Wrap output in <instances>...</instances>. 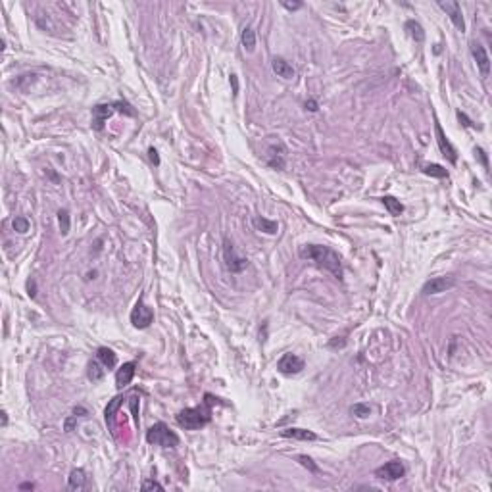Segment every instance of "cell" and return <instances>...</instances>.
Instances as JSON below:
<instances>
[{"instance_id": "38", "label": "cell", "mask_w": 492, "mask_h": 492, "mask_svg": "<svg viewBox=\"0 0 492 492\" xmlns=\"http://www.w3.org/2000/svg\"><path fill=\"white\" fill-rule=\"evenodd\" d=\"M27 291H29V296L35 298V294H37L35 293V281H29V283H27Z\"/></svg>"}, {"instance_id": "10", "label": "cell", "mask_w": 492, "mask_h": 492, "mask_svg": "<svg viewBox=\"0 0 492 492\" xmlns=\"http://www.w3.org/2000/svg\"><path fill=\"white\" fill-rule=\"evenodd\" d=\"M404 473H406V469H404V466H402V461H389V464H385V466H381L377 471H375V477H379V479H387V481H398L400 477H404Z\"/></svg>"}, {"instance_id": "17", "label": "cell", "mask_w": 492, "mask_h": 492, "mask_svg": "<svg viewBox=\"0 0 492 492\" xmlns=\"http://www.w3.org/2000/svg\"><path fill=\"white\" fill-rule=\"evenodd\" d=\"M271 68H273V71L277 73V77L293 79L294 75H296L294 68L285 60V58H273V60H271Z\"/></svg>"}, {"instance_id": "16", "label": "cell", "mask_w": 492, "mask_h": 492, "mask_svg": "<svg viewBox=\"0 0 492 492\" xmlns=\"http://www.w3.org/2000/svg\"><path fill=\"white\" fill-rule=\"evenodd\" d=\"M281 437L286 439H296V441H317V435L308 429H298V427H288L281 431Z\"/></svg>"}, {"instance_id": "41", "label": "cell", "mask_w": 492, "mask_h": 492, "mask_svg": "<svg viewBox=\"0 0 492 492\" xmlns=\"http://www.w3.org/2000/svg\"><path fill=\"white\" fill-rule=\"evenodd\" d=\"M6 423H8V414L2 412V427H6Z\"/></svg>"}, {"instance_id": "19", "label": "cell", "mask_w": 492, "mask_h": 492, "mask_svg": "<svg viewBox=\"0 0 492 492\" xmlns=\"http://www.w3.org/2000/svg\"><path fill=\"white\" fill-rule=\"evenodd\" d=\"M68 484H69V488H73V490H81V488H85V484H86V473H85V469H73L71 473H69V481H68Z\"/></svg>"}, {"instance_id": "29", "label": "cell", "mask_w": 492, "mask_h": 492, "mask_svg": "<svg viewBox=\"0 0 492 492\" xmlns=\"http://www.w3.org/2000/svg\"><path fill=\"white\" fill-rule=\"evenodd\" d=\"M298 461H300L304 467H308L311 473H317V471H320V469H317V466H315V464L311 461V458H308V456H298Z\"/></svg>"}, {"instance_id": "21", "label": "cell", "mask_w": 492, "mask_h": 492, "mask_svg": "<svg viewBox=\"0 0 492 492\" xmlns=\"http://www.w3.org/2000/svg\"><path fill=\"white\" fill-rule=\"evenodd\" d=\"M104 375H106V367L100 362H91L86 365V377H89V381L98 383V381L104 379Z\"/></svg>"}, {"instance_id": "40", "label": "cell", "mask_w": 492, "mask_h": 492, "mask_svg": "<svg viewBox=\"0 0 492 492\" xmlns=\"http://www.w3.org/2000/svg\"><path fill=\"white\" fill-rule=\"evenodd\" d=\"M19 488H21V490H33L35 484L33 483H23L21 486H19Z\"/></svg>"}, {"instance_id": "22", "label": "cell", "mask_w": 492, "mask_h": 492, "mask_svg": "<svg viewBox=\"0 0 492 492\" xmlns=\"http://www.w3.org/2000/svg\"><path fill=\"white\" fill-rule=\"evenodd\" d=\"M381 202H383V206L389 210L390 216H400L404 212V204L398 198H394V196H383Z\"/></svg>"}, {"instance_id": "33", "label": "cell", "mask_w": 492, "mask_h": 492, "mask_svg": "<svg viewBox=\"0 0 492 492\" xmlns=\"http://www.w3.org/2000/svg\"><path fill=\"white\" fill-rule=\"evenodd\" d=\"M475 154L479 156V160L483 162L484 167L488 169V158H486V154H484V150H483V148H481V147H477V148H475Z\"/></svg>"}, {"instance_id": "35", "label": "cell", "mask_w": 492, "mask_h": 492, "mask_svg": "<svg viewBox=\"0 0 492 492\" xmlns=\"http://www.w3.org/2000/svg\"><path fill=\"white\" fill-rule=\"evenodd\" d=\"M458 118H459V121H464V125H466V127H475V125H473V121L469 120V118H467L464 112H458Z\"/></svg>"}, {"instance_id": "9", "label": "cell", "mask_w": 492, "mask_h": 492, "mask_svg": "<svg viewBox=\"0 0 492 492\" xmlns=\"http://www.w3.org/2000/svg\"><path fill=\"white\" fill-rule=\"evenodd\" d=\"M277 369L283 375H296L304 369V360L296 354H285L277 362Z\"/></svg>"}, {"instance_id": "23", "label": "cell", "mask_w": 492, "mask_h": 492, "mask_svg": "<svg viewBox=\"0 0 492 492\" xmlns=\"http://www.w3.org/2000/svg\"><path fill=\"white\" fill-rule=\"evenodd\" d=\"M241 43L244 46V50L252 52L256 48V31L252 27H244L241 33Z\"/></svg>"}, {"instance_id": "4", "label": "cell", "mask_w": 492, "mask_h": 492, "mask_svg": "<svg viewBox=\"0 0 492 492\" xmlns=\"http://www.w3.org/2000/svg\"><path fill=\"white\" fill-rule=\"evenodd\" d=\"M223 259H225V268L229 269L231 273H241L248 266V259L237 254V250H235L233 244L229 242V239L223 241Z\"/></svg>"}, {"instance_id": "13", "label": "cell", "mask_w": 492, "mask_h": 492, "mask_svg": "<svg viewBox=\"0 0 492 492\" xmlns=\"http://www.w3.org/2000/svg\"><path fill=\"white\" fill-rule=\"evenodd\" d=\"M135 371H137V363L135 362L123 363L120 369H118V373H115V385H118V389L127 387L131 381H133V377H135Z\"/></svg>"}, {"instance_id": "32", "label": "cell", "mask_w": 492, "mask_h": 492, "mask_svg": "<svg viewBox=\"0 0 492 492\" xmlns=\"http://www.w3.org/2000/svg\"><path fill=\"white\" fill-rule=\"evenodd\" d=\"M164 486L160 483H156V481H144L142 483V490H162Z\"/></svg>"}, {"instance_id": "18", "label": "cell", "mask_w": 492, "mask_h": 492, "mask_svg": "<svg viewBox=\"0 0 492 492\" xmlns=\"http://www.w3.org/2000/svg\"><path fill=\"white\" fill-rule=\"evenodd\" d=\"M252 223H254V227H256L258 231H262V233L275 235L277 231H279V223H277V221H273V219H266V217H262V216L254 217Z\"/></svg>"}, {"instance_id": "34", "label": "cell", "mask_w": 492, "mask_h": 492, "mask_svg": "<svg viewBox=\"0 0 492 492\" xmlns=\"http://www.w3.org/2000/svg\"><path fill=\"white\" fill-rule=\"evenodd\" d=\"M148 156H150V162L154 165H160V156H158V152H156L154 148H148Z\"/></svg>"}, {"instance_id": "28", "label": "cell", "mask_w": 492, "mask_h": 492, "mask_svg": "<svg viewBox=\"0 0 492 492\" xmlns=\"http://www.w3.org/2000/svg\"><path fill=\"white\" fill-rule=\"evenodd\" d=\"M14 231H17V233H27L29 231V221H27V217H16L14 219Z\"/></svg>"}, {"instance_id": "20", "label": "cell", "mask_w": 492, "mask_h": 492, "mask_svg": "<svg viewBox=\"0 0 492 492\" xmlns=\"http://www.w3.org/2000/svg\"><path fill=\"white\" fill-rule=\"evenodd\" d=\"M96 358H98V362L102 363L106 369H113V367H115V363H118V360H115V354H113L110 348H106V346L98 348Z\"/></svg>"}, {"instance_id": "3", "label": "cell", "mask_w": 492, "mask_h": 492, "mask_svg": "<svg viewBox=\"0 0 492 492\" xmlns=\"http://www.w3.org/2000/svg\"><path fill=\"white\" fill-rule=\"evenodd\" d=\"M147 441L150 442V444L162 446V448H175V446H179V437H177L167 425L162 423V421L148 429Z\"/></svg>"}, {"instance_id": "36", "label": "cell", "mask_w": 492, "mask_h": 492, "mask_svg": "<svg viewBox=\"0 0 492 492\" xmlns=\"http://www.w3.org/2000/svg\"><path fill=\"white\" fill-rule=\"evenodd\" d=\"M73 425H75V415H73V417H69L68 421H66V432H71Z\"/></svg>"}, {"instance_id": "8", "label": "cell", "mask_w": 492, "mask_h": 492, "mask_svg": "<svg viewBox=\"0 0 492 492\" xmlns=\"http://www.w3.org/2000/svg\"><path fill=\"white\" fill-rule=\"evenodd\" d=\"M439 6H441L444 12H446V16L450 17V21L456 25V29L458 31H466V21H464V12H461V6H459L458 2H454V0H441L439 2Z\"/></svg>"}, {"instance_id": "15", "label": "cell", "mask_w": 492, "mask_h": 492, "mask_svg": "<svg viewBox=\"0 0 492 492\" xmlns=\"http://www.w3.org/2000/svg\"><path fill=\"white\" fill-rule=\"evenodd\" d=\"M121 404H123V396H115L108 402V406L104 410V419H106V425L110 427L112 432H113V427H115V414H118Z\"/></svg>"}, {"instance_id": "7", "label": "cell", "mask_w": 492, "mask_h": 492, "mask_svg": "<svg viewBox=\"0 0 492 492\" xmlns=\"http://www.w3.org/2000/svg\"><path fill=\"white\" fill-rule=\"evenodd\" d=\"M454 286H456V279L454 277H432L423 285L421 293L427 294V296L429 294H441L450 291V288H454Z\"/></svg>"}, {"instance_id": "37", "label": "cell", "mask_w": 492, "mask_h": 492, "mask_svg": "<svg viewBox=\"0 0 492 492\" xmlns=\"http://www.w3.org/2000/svg\"><path fill=\"white\" fill-rule=\"evenodd\" d=\"M306 108H308L310 112H315V110H317V102H315V100H308V102H306Z\"/></svg>"}, {"instance_id": "26", "label": "cell", "mask_w": 492, "mask_h": 492, "mask_svg": "<svg viewBox=\"0 0 492 492\" xmlns=\"http://www.w3.org/2000/svg\"><path fill=\"white\" fill-rule=\"evenodd\" d=\"M350 412H352L356 417L365 419V417H369V414H371V408H369V404H356V406H352Z\"/></svg>"}, {"instance_id": "1", "label": "cell", "mask_w": 492, "mask_h": 492, "mask_svg": "<svg viewBox=\"0 0 492 492\" xmlns=\"http://www.w3.org/2000/svg\"><path fill=\"white\" fill-rule=\"evenodd\" d=\"M298 256L302 259L313 262L320 268H325L337 279L342 277V259H340L337 252L333 248H329V246H323V244H304L302 248L298 250Z\"/></svg>"}, {"instance_id": "27", "label": "cell", "mask_w": 492, "mask_h": 492, "mask_svg": "<svg viewBox=\"0 0 492 492\" xmlns=\"http://www.w3.org/2000/svg\"><path fill=\"white\" fill-rule=\"evenodd\" d=\"M58 223H60L62 235H68L69 233V214H68V210H60V212H58Z\"/></svg>"}, {"instance_id": "30", "label": "cell", "mask_w": 492, "mask_h": 492, "mask_svg": "<svg viewBox=\"0 0 492 492\" xmlns=\"http://www.w3.org/2000/svg\"><path fill=\"white\" fill-rule=\"evenodd\" d=\"M129 404H131V412H133V417H135V421L138 423V398L133 394V396L129 398Z\"/></svg>"}, {"instance_id": "11", "label": "cell", "mask_w": 492, "mask_h": 492, "mask_svg": "<svg viewBox=\"0 0 492 492\" xmlns=\"http://www.w3.org/2000/svg\"><path fill=\"white\" fill-rule=\"evenodd\" d=\"M469 46H471V54L475 58V64L479 71H481V75L488 77V73H490V58H488V54L484 50V46L481 43H471Z\"/></svg>"}, {"instance_id": "5", "label": "cell", "mask_w": 492, "mask_h": 492, "mask_svg": "<svg viewBox=\"0 0 492 492\" xmlns=\"http://www.w3.org/2000/svg\"><path fill=\"white\" fill-rule=\"evenodd\" d=\"M152 321H154V311L150 310L142 300H138V302L135 304L133 311H131V323H133V327L147 329L152 325Z\"/></svg>"}, {"instance_id": "25", "label": "cell", "mask_w": 492, "mask_h": 492, "mask_svg": "<svg viewBox=\"0 0 492 492\" xmlns=\"http://www.w3.org/2000/svg\"><path fill=\"white\" fill-rule=\"evenodd\" d=\"M406 29L410 31V35L414 37L415 41L417 43H423V39H425V31H423V27L419 25L417 21H414V19H410V21H406Z\"/></svg>"}, {"instance_id": "12", "label": "cell", "mask_w": 492, "mask_h": 492, "mask_svg": "<svg viewBox=\"0 0 492 492\" xmlns=\"http://www.w3.org/2000/svg\"><path fill=\"white\" fill-rule=\"evenodd\" d=\"M115 110H118L115 102L113 104H98V106H95V108H93V127H95L96 131H102L106 120H108Z\"/></svg>"}, {"instance_id": "6", "label": "cell", "mask_w": 492, "mask_h": 492, "mask_svg": "<svg viewBox=\"0 0 492 492\" xmlns=\"http://www.w3.org/2000/svg\"><path fill=\"white\" fill-rule=\"evenodd\" d=\"M435 133H437V144H439V148H441L442 156L448 158L450 164H458V150H456L454 144L448 140V137H446V133L442 131L439 121H435Z\"/></svg>"}, {"instance_id": "2", "label": "cell", "mask_w": 492, "mask_h": 492, "mask_svg": "<svg viewBox=\"0 0 492 492\" xmlns=\"http://www.w3.org/2000/svg\"><path fill=\"white\" fill-rule=\"evenodd\" d=\"M208 398V396H206ZM210 402H206V406L202 408H187L179 414L175 415V421L179 427L187 429V431H196V429H202L204 425L210 423L212 419V412H210Z\"/></svg>"}, {"instance_id": "24", "label": "cell", "mask_w": 492, "mask_h": 492, "mask_svg": "<svg viewBox=\"0 0 492 492\" xmlns=\"http://www.w3.org/2000/svg\"><path fill=\"white\" fill-rule=\"evenodd\" d=\"M421 171H423L425 175H429V177H437V179H446V177H448V171L439 164H425L423 167H421Z\"/></svg>"}, {"instance_id": "14", "label": "cell", "mask_w": 492, "mask_h": 492, "mask_svg": "<svg viewBox=\"0 0 492 492\" xmlns=\"http://www.w3.org/2000/svg\"><path fill=\"white\" fill-rule=\"evenodd\" d=\"M268 164L275 169H283L285 167V147L281 142H277L273 147L268 148Z\"/></svg>"}, {"instance_id": "39", "label": "cell", "mask_w": 492, "mask_h": 492, "mask_svg": "<svg viewBox=\"0 0 492 492\" xmlns=\"http://www.w3.org/2000/svg\"><path fill=\"white\" fill-rule=\"evenodd\" d=\"M231 85H233V93L237 95V93H239V81H237V75H231Z\"/></svg>"}, {"instance_id": "31", "label": "cell", "mask_w": 492, "mask_h": 492, "mask_svg": "<svg viewBox=\"0 0 492 492\" xmlns=\"http://www.w3.org/2000/svg\"><path fill=\"white\" fill-rule=\"evenodd\" d=\"M281 6L286 8L288 12H294V10H300L304 6L302 2H286V0H281Z\"/></svg>"}]
</instances>
